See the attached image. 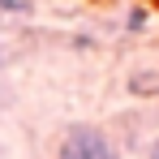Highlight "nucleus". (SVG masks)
Instances as JSON below:
<instances>
[{
  "instance_id": "obj_1",
  "label": "nucleus",
  "mask_w": 159,
  "mask_h": 159,
  "mask_svg": "<svg viewBox=\"0 0 159 159\" xmlns=\"http://www.w3.org/2000/svg\"><path fill=\"white\" fill-rule=\"evenodd\" d=\"M56 159H120V151L107 138V129H99V125H73L60 138Z\"/></svg>"
},
{
  "instance_id": "obj_2",
  "label": "nucleus",
  "mask_w": 159,
  "mask_h": 159,
  "mask_svg": "<svg viewBox=\"0 0 159 159\" xmlns=\"http://www.w3.org/2000/svg\"><path fill=\"white\" fill-rule=\"evenodd\" d=\"M34 0H0V13H30Z\"/></svg>"
},
{
  "instance_id": "obj_3",
  "label": "nucleus",
  "mask_w": 159,
  "mask_h": 159,
  "mask_svg": "<svg viewBox=\"0 0 159 159\" xmlns=\"http://www.w3.org/2000/svg\"><path fill=\"white\" fill-rule=\"evenodd\" d=\"M142 22H146V9H129V26L125 30H142Z\"/></svg>"
},
{
  "instance_id": "obj_4",
  "label": "nucleus",
  "mask_w": 159,
  "mask_h": 159,
  "mask_svg": "<svg viewBox=\"0 0 159 159\" xmlns=\"http://www.w3.org/2000/svg\"><path fill=\"white\" fill-rule=\"evenodd\" d=\"M151 159H159V138H155V146H151Z\"/></svg>"
}]
</instances>
